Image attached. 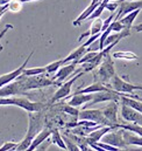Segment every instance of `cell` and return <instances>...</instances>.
<instances>
[{"mask_svg":"<svg viewBox=\"0 0 142 151\" xmlns=\"http://www.w3.org/2000/svg\"><path fill=\"white\" fill-rule=\"evenodd\" d=\"M28 118H29V123H28L27 134L25 138L20 143H18V147L15 149L16 151L27 150L36 135L43 129V119H42V115L40 114V111H36V113L28 111Z\"/></svg>","mask_w":142,"mask_h":151,"instance_id":"6da1fadb","label":"cell"},{"mask_svg":"<svg viewBox=\"0 0 142 151\" xmlns=\"http://www.w3.org/2000/svg\"><path fill=\"white\" fill-rule=\"evenodd\" d=\"M18 78L21 82V86L23 88V91H28V90H33V89H40V88H44V87H49L51 84H57L56 81L47 78L42 75H34V76H27L21 75L18 76Z\"/></svg>","mask_w":142,"mask_h":151,"instance_id":"7a4b0ae2","label":"cell"},{"mask_svg":"<svg viewBox=\"0 0 142 151\" xmlns=\"http://www.w3.org/2000/svg\"><path fill=\"white\" fill-rule=\"evenodd\" d=\"M114 75H115L114 62L112 60V56L108 53V54H106L104 56L102 63L98 66V70L94 74V80L106 84V83H108L111 81V78Z\"/></svg>","mask_w":142,"mask_h":151,"instance_id":"3957f363","label":"cell"},{"mask_svg":"<svg viewBox=\"0 0 142 151\" xmlns=\"http://www.w3.org/2000/svg\"><path fill=\"white\" fill-rule=\"evenodd\" d=\"M0 106H16L20 107L27 111H41L42 104L37 102H32L28 99L25 97H15V96H9V97H0Z\"/></svg>","mask_w":142,"mask_h":151,"instance_id":"277c9868","label":"cell"},{"mask_svg":"<svg viewBox=\"0 0 142 151\" xmlns=\"http://www.w3.org/2000/svg\"><path fill=\"white\" fill-rule=\"evenodd\" d=\"M109 87L111 89L115 90L116 93H120L122 95L125 94H133L135 90H139V84H133V83H129L127 81H125L124 78H121L119 75L113 76L109 81Z\"/></svg>","mask_w":142,"mask_h":151,"instance_id":"5b68a950","label":"cell"},{"mask_svg":"<svg viewBox=\"0 0 142 151\" xmlns=\"http://www.w3.org/2000/svg\"><path fill=\"white\" fill-rule=\"evenodd\" d=\"M78 118L80 121H90V122H94L97 124L100 125H107L109 127L108 122H107L106 117L104 116V113L102 109H84L78 114Z\"/></svg>","mask_w":142,"mask_h":151,"instance_id":"8992f818","label":"cell"},{"mask_svg":"<svg viewBox=\"0 0 142 151\" xmlns=\"http://www.w3.org/2000/svg\"><path fill=\"white\" fill-rule=\"evenodd\" d=\"M102 142H103V143H106L108 145L119 148V149L127 148V145H126V143H125V141H124L122 129H121V128L113 129V130H111L109 132L105 134V135L103 136V138H102Z\"/></svg>","mask_w":142,"mask_h":151,"instance_id":"52a82bcc","label":"cell"},{"mask_svg":"<svg viewBox=\"0 0 142 151\" xmlns=\"http://www.w3.org/2000/svg\"><path fill=\"white\" fill-rule=\"evenodd\" d=\"M122 94L120 93H116L115 90L113 89H108L105 91H99V93H93V97L92 100L89 102V106H86L84 109L89 108L90 106H93V104H97V103H103V102H109V101H120V97H121Z\"/></svg>","mask_w":142,"mask_h":151,"instance_id":"ba28073f","label":"cell"},{"mask_svg":"<svg viewBox=\"0 0 142 151\" xmlns=\"http://www.w3.org/2000/svg\"><path fill=\"white\" fill-rule=\"evenodd\" d=\"M85 73L82 70L80 73H78L77 75H75L72 78H70L69 81H67V82H64L63 84H61V87L58 88V90H56V93H55V95L53 96V99H51V102L53 103H55V102H57V101H60V100H62V99H65V97H68L69 96V94L71 93V87H72V84L80 77L82 75H84Z\"/></svg>","mask_w":142,"mask_h":151,"instance_id":"9c48e42d","label":"cell"},{"mask_svg":"<svg viewBox=\"0 0 142 151\" xmlns=\"http://www.w3.org/2000/svg\"><path fill=\"white\" fill-rule=\"evenodd\" d=\"M136 9H142V0L140 1H134V0L119 1V7H118V13L115 15V19L119 20L120 18Z\"/></svg>","mask_w":142,"mask_h":151,"instance_id":"30bf717a","label":"cell"},{"mask_svg":"<svg viewBox=\"0 0 142 151\" xmlns=\"http://www.w3.org/2000/svg\"><path fill=\"white\" fill-rule=\"evenodd\" d=\"M20 94H25V91H23L21 82L18 77L14 81H12L8 84L0 88V97H9V96H15V95H20Z\"/></svg>","mask_w":142,"mask_h":151,"instance_id":"8fae6325","label":"cell"},{"mask_svg":"<svg viewBox=\"0 0 142 151\" xmlns=\"http://www.w3.org/2000/svg\"><path fill=\"white\" fill-rule=\"evenodd\" d=\"M121 116L127 122L142 125V114L125 103L121 104Z\"/></svg>","mask_w":142,"mask_h":151,"instance_id":"7c38bea8","label":"cell"},{"mask_svg":"<svg viewBox=\"0 0 142 151\" xmlns=\"http://www.w3.org/2000/svg\"><path fill=\"white\" fill-rule=\"evenodd\" d=\"M102 110L104 113V116L106 117L109 127L118 128L119 127V123H118V102L109 101V103L106 107H104Z\"/></svg>","mask_w":142,"mask_h":151,"instance_id":"4fadbf2b","label":"cell"},{"mask_svg":"<svg viewBox=\"0 0 142 151\" xmlns=\"http://www.w3.org/2000/svg\"><path fill=\"white\" fill-rule=\"evenodd\" d=\"M33 54H34V50L31 52V54L28 55V58L25 60V62H23L19 68H16L15 70H13V72H11V73H7V74H4V75L0 76V88L4 87V86H6V84H8V83L12 82V81H14L18 76L22 74L23 69L26 68V66H27V63H28V61L31 60V58H32Z\"/></svg>","mask_w":142,"mask_h":151,"instance_id":"5bb4252c","label":"cell"},{"mask_svg":"<svg viewBox=\"0 0 142 151\" xmlns=\"http://www.w3.org/2000/svg\"><path fill=\"white\" fill-rule=\"evenodd\" d=\"M77 65H78V63H77L76 61H72L70 65L63 66V67H61V68L57 70L56 75L54 76V78H53L54 81H56L57 86H61V83H62L67 77H69L72 73H75V70H76V66H77Z\"/></svg>","mask_w":142,"mask_h":151,"instance_id":"9a60e30c","label":"cell"},{"mask_svg":"<svg viewBox=\"0 0 142 151\" xmlns=\"http://www.w3.org/2000/svg\"><path fill=\"white\" fill-rule=\"evenodd\" d=\"M113 129H116V128L107 127V125L99 127V128L94 129L92 132H90V134H89V136L85 138V142L87 143V145H89L90 143H97V142H99V141L103 138V136H104L105 134L109 132V131H111V130H113Z\"/></svg>","mask_w":142,"mask_h":151,"instance_id":"2e32d148","label":"cell"},{"mask_svg":"<svg viewBox=\"0 0 142 151\" xmlns=\"http://www.w3.org/2000/svg\"><path fill=\"white\" fill-rule=\"evenodd\" d=\"M50 136H51V130H50V129H48V128L42 129V130L35 136V138H34L33 142L31 143L29 148L26 151H34L38 145H41L43 142H45Z\"/></svg>","mask_w":142,"mask_h":151,"instance_id":"e0dca14e","label":"cell"},{"mask_svg":"<svg viewBox=\"0 0 142 151\" xmlns=\"http://www.w3.org/2000/svg\"><path fill=\"white\" fill-rule=\"evenodd\" d=\"M122 129V128H121ZM122 136H124V141L126 143L127 147H131V145H134V147H142V137L132 132V131H128V130H125L122 129Z\"/></svg>","mask_w":142,"mask_h":151,"instance_id":"ac0fdd59","label":"cell"},{"mask_svg":"<svg viewBox=\"0 0 142 151\" xmlns=\"http://www.w3.org/2000/svg\"><path fill=\"white\" fill-rule=\"evenodd\" d=\"M93 97V94H73L68 104L71 107H80L85 103H89Z\"/></svg>","mask_w":142,"mask_h":151,"instance_id":"d6986e66","label":"cell"},{"mask_svg":"<svg viewBox=\"0 0 142 151\" xmlns=\"http://www.w3.org/2000/svg\"><path fill=\"white\" fill-rule=\"evenodd\" d=\"M109 87H106L104 83L99 82V81H94V83H92L91 86L84 88V89H80L78 91H76L75 94H93V93H99V91H105L108 90Z\"/></svg>","mask_w":142,"mask_h":151,"instance_id":"ffe728a7","label":"cell"},{"mask_svg":"<svg viewBox=\"0 0 142 151\" xmlns=\"http://www.w3.org/2000/svg\"><path fill=\"white\" fill-rule=\"evenodd\" d=\"M86 53V47L84 45H82L80 47H78L77 49H75L72 53H70L67 58L63 59V63H68V62H72V61H76L78 63V60L83 58V55Z\"/></svg>","mask_w":142,"mask_h":151,"instance_id":"44dd1931","label":"cell"},{"mask_svg":"<svg viewBox=\"0 0 142 151\" xmlns=\"http://www.w3.org/2000/svg\"><path fill=\"white\" fill-rule=\"evenodd\" d=\"M102 28H103V20L100 19V18H96V19H93V22H92V25H91V29L90 31H87V32H85L84 34H82L79 39H78V41H80V40H83V39L85 38V37H87V35H94V34H97V33H100L102 32Z\"/></svg>","mask_w":142,"mask_h":151,"instance_id":"7402d4cb","label":"cell"},{"mask_svg":"<svg viewBox=\"0 0 142 151\" xmlns=\"http://www.w3.org/2000/svg\"><path fill=\"white\" fill-rule=\"evenodd\" d=\"M141 12V9H136V11H133V12H131V13H128V14H126L125 17H122V18H120L119 19V21L124 25V27L125 28H132L133 27V22H134V20L136 19V17L139 15V13Z\"/></svg>","mask_w":142,"mask_h":151,"instance_id":"603a6c76","label":"cell"},{"mask_svg":"<svg viewBox=\"0 0 142 151\" xmlns=\"http://www.w3.org/2000/svg\"><path fill=\"white\" fill-rule=\"evenodd\" d=\"M120 101L121 103H125L132 108H134L135 110L140 111L142 114V102L136 100V99H133V97H129V96H126V95H121L120 97Z\"/></svg>","mask_w":142,"mask_h":151,"instance_id":"cb8c5ba5","label":"cell"},{"mask_svg":"<svg viewBox=\"0 0 142 151\" xmlns=\"http://www.w3.org/2000/svg\"><path fill=\"white\" fill-rule=\"evenodd\" d=\"M112 56L115 59H121V60H126V61H134V60L139 59V56L132 52H114L112 54Z\"/></svg>","mask_w":142,"mask_h":151,"instance_id":"d4e9b609","label":"cell"},{"mask_svg":"<svg viewBox=\"0 0 142 151\" xmlns=\"http://www.w3.org/2000/svg\"><path fill=\"white\" fill-rule=\"evenodd\" d=\"M51 142H53L54 144L58 145L60 148H62V149L67 150V145H65V142H64L63 137L60 135V131H58L57 129H54V130H51Z\"/></svg>","mask_w":142,"mask_h":151,"instance_id":"484cf974","label":"cell"},{"mask_svg":"<svg viewBox=\"0 0 142 151\" xmlns=\"http://www.w3.org/2000/svg\"><path fill=\"white\" fill-rule=\"evenodd\" d=\"M118 128H122L125 130H128V131H132L139 136L142 137V125L139 124H134V123H131V124H119Z\"/></svg>","mask_w":142,"mask_h":151,"instance_id":"4316f807","label":"cell"},{"mask_svg":"<svg viewBox=\"0 0 142 151\" xmlns=\"http://www.w3.org/2000/svg\"><path fill=\"white\" fill-rule=\"evenodd\" d=\"M63 65H64V63H63V59H62V60H57V61H55V62H51V63H49V65L45 66V73H49V74L55 73V72H57Z\"/></svg>","mask_w":142,"mask_h":151,"instance_id":"83f0119b","label":"cell"},{"mask_svg":"<svg viewBox=\"0 0 142 151\" xmlns=\"http://www.w3.org/2000/svg\"><path fill=\"white\" fill-rule=\"evenodd\" d=\"M45 73V67H37V68H25L22 74L27 76H34V75H41Z\"/></svg>","mask_w":142,"mask_h":151,"instance_id":"f1b7e54d","label":"cell"},{"mask_svg":"<svg viewBox=\"0 0 142 151\" xmlns=\"http://www.w3.org/2000/svg\"><path fill=\"white\" fill-rule=\"evenodd\" d=\"M22 8V2L20 0H12L8 2V9L12 12H19Z\"/></svg>","mask_w":142,"mask_h":151,"instance_id":"f546056e","label":"cell"},{"mask_svg":"<svg viewBox=\"0 0 142 151\" xmlns=\"http://www.w3.org/2000/svg\"><path fill=\"white\" fill-rule=\"evenodd\" d=\"M63 139H64V142H65L67 150H69V151H80V148H79L77 144H75L72 139H69V138H67V137H63Z\"/></svg>","mask_w":142,"mask_h":151,"instance_id":"4dcf8cb0","label":"cell"},{"mask_svg":"<svg viewBox=\"0 0 142 151\" xmlns=\"http://www.w3.org/2000/svg\"><path fill=\"white\" fill-rule=\"evenodd\" d=\"M18 147V143H14V142H7L5 143L1 148H0V151H14Z\"/></svg>","mask_w":142,"mask_h":151,"instance_id":"1f68e13d","label":"cell"},{"mask_svg":"<svg viewBox=\"0 0 142 151\" xmlns=\"http://www.w3.org/2000/svg\"><path fill=\"white\" fill-rule=\"evenodd\" d=\"M115 15H116V13H113L112 15H109L108 18H107L106 20H104L103 21V28H102V32H104L106 28H108V26L111 25V22L114 20V18H115Z\"/></svg>","mask_w":142,"mask_h":151,"instance_id":"d6a6232c","label":"cell"},{"mask_svg":"<svg viewBox=\"0 0 142 151\" xmlns=\"http://www.w3.org/2000/svg\"><path fill=\"white\" fill-rule=\"evenodd\" d=\"M119 7V1H108L106 5V8L111 12H114Z\"/></svg>","mask_w":142,"mask_h":151,"instance_id":"836d02e7","label":"cell"},{"mask_svg":"<svg viewBox=\"0 0 142 151\" xmlns=\"http://www.w3.org/2000/svg\"><path fill=\"white\" fill-rule=\"evenodd\" d=\"M64 111H67V113L71 114V115H75V116H78V114H79V111L75 108V107H71V106H67V107H64Z\"/></svg>","mask_w":142,"mask_h":151,"instance_id":"e575fe53","label":"cell"},{"mask_svg":"<svg viewBox=\"0 0 142 151\" xmlns=\"http://www.w3.org/2000/svg\"><path fill=\"white\" fill-rule=\"evenodd\" d=\"M92 149H94V150H97V151H108V150H106V149H104V148H102V147H99V145H97L96 143H90L89 144Z\"/></svg>","mask_w":142,"mask_h":151,"instance_id":"d590c367","label":"cell"},{"mask_svg":"<svg viewBox=\"0 0 142 151\" xmlns=\"http://www.w3.org/2000/svg\"><path fill=\"white\" fill-rule=\"evenodd\" d=\"M134 29H135L136 32H142V24H139V25L134 26Z\"/></svg>","mask_w":142,"mask_h":151,"instance_id":"8d00e7d4","label":"cell"},{"mask_svg":"<svg viewBox=\"0 0 142 151\" xmlns=\"http://www.w3.org/2000/svg\"><path fill=\"white\" fill-rule=\"evenodd\" d=\"M12 0H0V5H6L8 2H11Z\"/></svg>","mask_w":142,"mask_h":151,"instance_id":"74e56055","label":"cell"},{"mask_svg":"<svg viewBox=\"0 0 142 151\" xmlns=\"http://www.w3.org/2000/svg\"><path fill=\"white\" fill-rule=\"evenodd\" d=\"M22 4H26V2H33V1H37V0H20Z\"/></svg>","mask_w":142,"mask_h":151,"instance_id":"f35d334b","label":"cell"},{"mask_svg":"<svg viewBox=\"0 0 142 151\" xmlns=\"http://www.w3.org/2000/svg\"><path fill=\"white\" fill-rule=\"evenodd\" d=\"M98 2H99V0H92V1H91V4H90V5H97V4H98Z\"/></svg>","mask_w":142,"mask_h":151,"instance_id":"ab89813d","label":"cell"},{"mask_svg":"<svg viewBox=\"0 0 142 151\" xmlns=\"http://www.w3.org/2000/svg\"><path fill=\"white\" fill-rule=\"evenodd\" d=\"M118 151H129L127 148H124V149H118Z\"/></svg>","mask_w":142,"mask_h":151,"instance_id":"60d3db41","label":"cell"},{"mask_svg":"<svg viewBox=\"0 0 142 151\" xmlns=\"http://www.w3.org/2000/svg\"><path fill=\"white\" fill-rule=\"evenodd\" d=\"M139 90H142V84H139Z\"/></svg>","mask_w":142,"mask_h":151,"instance_id":"b9f144b4","label":"cell"},{"mask_svg":"<svg viewBox=\"0 0 142 151\" xmlns=\"http://www.w3.org/2000/svg\"><path fill=\"white\" fill-rule=\"evenodd\" d=\"M2 49H4V47H2V46H1V45H0V52H1V50H2Z\"/></svg>","mask_w":142,"mask_h":151,"instance_id":"7bdbcfd3","label":"cell"},{"mask_svg":"<svg viewBox=\"0 0 142 151\" xmlns=\"http://www.w3.org/2000/svg\"><path fill=\"white\" fill-rule=\"evenodd\" d=\"M4 15V13H0V19H1V17Z\"/></svg>","mask_w":142,"mask_h":151,"instance_id":"ee69618b","label":"cell"},{"mask_svg":"<svg viewBox=\"0 0 142 151\" xmlns=\"http://www.w3.org/2000/svg\"><path fill=\"white\" fill-rule=\"evenodd\" d=\"M108 1H118V0H108Z\"/></svg>","mask_w":142,"mask_h":151,"instance_id":"f6af8a7d","label":"cell"},{"mask_svg":"<svg viewBox=\"0 0 142 151\" xmlns=\"http://www.w3.org/2000/svg\"><path fill=\"white\" fill-rule=\"evenodd\" d=\"M14 151H16V150H14Z\"/></svg>","mask_w":142,"mask_h":151,"instance_id":"bcb514c9","label":"cell"}]
</instances>
